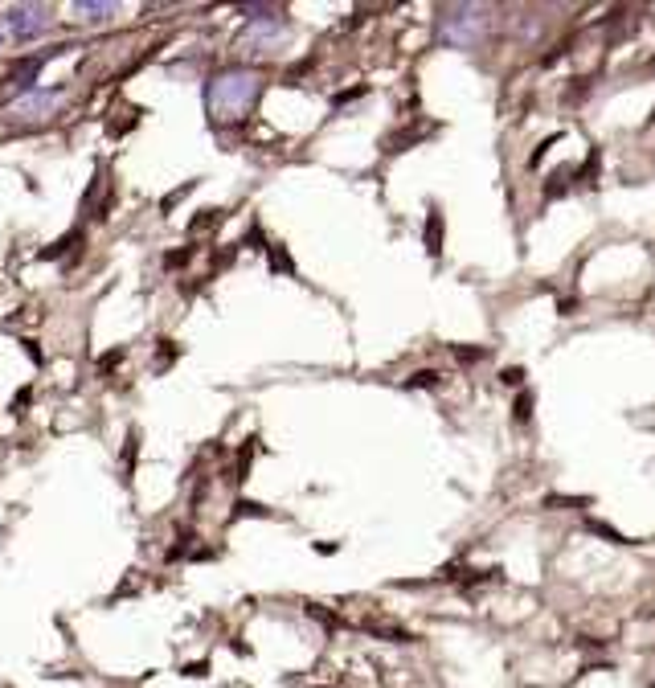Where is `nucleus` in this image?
<instances>
[{
  "label": "nucleus",
  "instance_id": "1",
  "mask_svg": "<svg viewBox=\"0 0 655 688\" xmlns=\"http://www.w3.org/2000/svg\"><path fill=\"white\" fill-rule=\"evenodd\" d=\"M258 95H262V74L246 70V66H230V70L209 78L205 107H209V115L217 123H234V119H246L254 111Z\"/></svg>",
  "mask_w": 655,
  "mask_h": 688
},
{
  "label": "nucleus",
  "instance_id": "2",
  "mask_svg": "<svg viewBox=\"0 0 655 688\" xmlns=\"http://www.w3.org/2000/svg\"><path fill=\"white\" fill-rule=\"evenodd\" d=\"M488 25L492 17L484 5H447L439 13V41L455 50H475L488 37Z\"/></svg>",
  "mask_w": 655,
  "mask_h": 688
},
{
  "label": "nucleus",
  "instance_id": "3",
  "mask_svg": "<svg viewBox=\"0 0 655 688\" xmlns=\"http://www.w3.org/2000/svg\"><path fill=\"white\" fill-rule=\"evenodd\" d=\"M62 103H66V91L62 86H33V91H25V95H17L13 103H9V123H17V127H37V123H50L58 111H62Z\"/></svg>",
  "mask_w": 655,
  "mask_h": 688
},
{
  "label": "nucleus",
  "instance_id": "4",
  "mask_svg": "<svg viewBox=\"0 0 655 688\" xmlns=\"http://www.w3.org/2000/svg\"><path fill=\"white\" fill-rule=\"evenodd\" d=\"M5 25H9L5 33H13L17 41H33L54 25V9L50 5H17V9H9Z\"/></svg>",
  "mask_w": 655,
  "mask_h": 688
},
{
  "label": "nucleus",
  "instance_id": "5",
  "mask_svg": "<svg viewBox=\"0 0 655 688\" xmlns=\"http://www.w3.org/2000/svg\"><path fill=\"white\" fill-rule=\"evenodd\" d=\"M41 66H46V58H21L13 70H9V86H13V91H33V82H37V74H41Z\"/></svg>",
  "mask_w": 655,
  "mask_h": 688
},
{
  "label": "nucleus",
  "instance_id": "6",
  "mask_svg": "<svg viewBox=\"0 0 655 688\" xmlns=\"http://www.w3.org/2000/svg\"><path fill=\"white\" fill-rule=\"evenodd\" d=\"M119 9L115 5H95V0H78L74 5V17L82 21V25H103V21H111Z\"/></svg>",
  "mask_w": 655,
  "mask_h": 688
},
{
  "label": "nucleus",
  "instance_id": "7",
  "mask_svg": "<svg viewBox=\"0 0 655 688\" xmlns=\"http://www.w3.org/2000/svg\"><path fill=\"white\" fill-rule=\"evenodd\" d=\"M430 254H439V213H430Z\"/></svg>",
  "mask_w": 655,
  "mask_h": 688
},
{
  "label": "nucleus",
  "instance_id": "8",
  "mask_svg": "<svg viewBox=\"0 0 655 688\" xmlns=\"http://www.w3.org/2000/svg\"><path fill=\"white\" fill-rule=\"evenodd\" d=\"M5 37H9V33H5V25H0V50H5Z\"/></svg>",
  "mask_w": 655,
  "mask_h": 688
}]
</instances>
